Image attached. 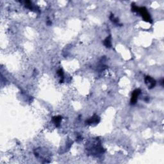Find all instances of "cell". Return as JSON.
<instances>
[{"label":"cell","mask_w":164,"mask_h":164,"mask_svg":"<svg viewBox=\"0 0 164 164\" xmlns=\"http://www.w3.org/2000/svg\"><path fill=\"white\" fill-rule=\"evenodd\" d=\"M132 10L133 12L139 13L142 15V17H143V19L144 20H146L147 22H152L150 15H149V12H148V10H147V9L145 7H138L137 6H135V4H133Z\"/></svg>","instance_id":"1"},{"label":"cell","mask_w":164,"mask_h":164,"mask_svg":"<svg viewBox=\"0 0 164 164\" xmlns=\"http://www.w3.org/2000/svg\"><path fill=\"white\" fill-rule=\"evenodd\" d=\"M111 37L110 36H109L108 37H107L104 41V44L105 45L106 47L107 48H110L111 46H112V43H111V40H110Z\"/></svg>","instance_id":"6"},{"label":"cell","mask_w":164,"mask_h":164,"mask_svg":"<svg viewBox=\"0 0 164 164\" xmlns=\"http://www.w3.org/2000/svg\"><path fill=\"white\" fill-rule=\"evenodd\" d=\"M140 89H136V90H135L133 92L131 97V101H130L131 105H134L136 104V102H137V100H138V97L139 96V95L140 94Z\"/></svg>","instance_id":"2"},{"label":"cell","mask_w":164,"mask_h":164,"mask_svg":"<svg viewBox=\"0 0 164 164\" xmlns=\"http://www.w3.org/2000/svg\"><path fill=\"white\" fill-rule=\"evenodd\" d=\"M58 74L59 75V76L61 78H62V79H64V72H63V70L62 69H59L58 71Z\"/></svg>","instance_id":"7"},{"label":"cell","mask_w":164,"mask_h":164,"mask_svg":"<svg viewBox=\"0 0 164 164\" xmlns=\"http://www.w3.org/2000/svg\"><path fill=\"white\" fill-rule=\"evenodd\" d=\"M99 118L97 115H95L92 117L90 118V119H89L87 121V122L88 125H92V124H94V123L97 124V123L99 122Z\"/></svg>","instance_id":"4"},{"label":"cell","mask_w":164,"mask_h":164,"mask_svg":"<svg viewBox=\"0 0 164 164\" xmlns=\"http://www.w3.org/2000/svg\"><path fill=\"white\" fill-rule=\"evenodd\" d=\"M62 117L60 116H56L55 117H53V121L54 123L55 124L56 126H59L60 124V122H61Z\"/></svg>","instance_id":"5"},{"label":"cell","mask_w":164,"mask_h":164,"mask_svg":"<svg viewBox=\"0 0 164 164\" xmlns=\"http://www.w3.org/2000/svg\"><path fill=\"white\" fill-rule=\"evenodd\" d=\"M145 83L149 89H151L153 87H155V85H156V81L151 76H149L145 78Z\"/></svg>","instance_id":"3"}]
</instances>
